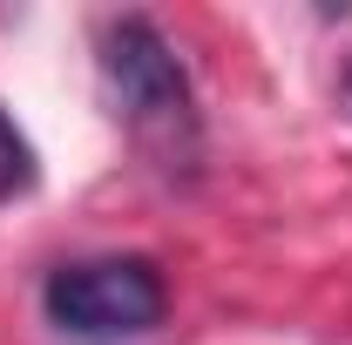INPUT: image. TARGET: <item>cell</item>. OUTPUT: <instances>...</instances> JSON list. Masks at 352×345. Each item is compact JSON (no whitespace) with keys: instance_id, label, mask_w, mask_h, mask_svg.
Here are the masks:
<instances>
[{"instance_id":"obj_1","label":"cell","mask_w":352,"mask_h":345,"mask_svg":"<svg viewBox=\"0 0 352 345\" xmlns=\"http://www.w3.org/2000/svg\"><path fill=\"white\" fill-rule=\"evenodd\" d=\"M102 82L116 95V115H129L135 135L163 142V149H190L197 135V109H190V75L176 61V47L142 21V14H122L109 21L102 34Z\"/></svg>"},{"instance_id":"obj_2","label":"cell","mask_w":352,"mask_h":345,"mask_svg":"<svg viewBox=\"0 0 352 345\" xmlns=\"http://www.w3.org/2000/svg\"><path fill=\"white\" fill-rule=\"evenodd\" d=\"M41 304L68 339L109 345V339H135V332L163 325L170 291H163L149 258H82V264H61L47 278Z\"/></svg>"},{"instance_id":"obj_3","label":"cell","mask_w":352,"mask_h":345,"mask_svg":"<svg viewBox=\"0 0 352 345\" xmlns=\"http://www.w3.org/2000/svg\"><path fill=\"white\" fill-rule=\"evenodd\" d=\"M28 183H34V149H28V135L14 129V115L0 109V203L14 190H28Z\"/></svg>"},{"instance_id":"obj_4","label":"cell","mask_w":352,"mask_h":345,"mask_svg":"<svg viewBox=\"0 0 352 345\" xmlns=\"http://www.w3.org/2000/svg\"><path fill=\"white\" fill-rule=\"evenodd\" d=\"M346 95H352V68H346Z\"/></svg>"}]
</instances>
